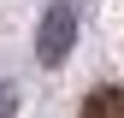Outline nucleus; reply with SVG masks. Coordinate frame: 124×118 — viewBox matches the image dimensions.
<instances>
[{
    "label": "nucleus",
    "mask_w": 124,
    "mask_h": 118,
    "mask_svg": "<svg viewBox=\"0 0 124 118\" xmlns=\"http://www.w3.org/2000/svg\"><path fill=\"white\" fill-rule=\"evenodd\" d=\"M71 41H77V12L71 6H47L41 36H36V59H41V65H65Z\"/></svg>",
    "instance_id": "f257e3e1"
},
{
    "label": "nucleus",
    "mask_w": 124,
    "mask_h": 118,
    "mask_svg": "<svg viewBox=\"0 0 124 118\" xmlns=\"http://www.w3.org/2000/svg\"><path fill=\"white\" fill-rule=\"evenodd\" d=\"M83 118H124V88L118 83H101L83 95Z\"/></svg>",
    "instance_id": "f03ea898"
},
{
    "label": "nucleus",
    "mask_w": 124,
    "mask_h": 118,
    "mask_svg": "<svg viewBox=\"0 0 124 118\" xmlns=\"http://www.w3.org/2000/svg\"><path fill=\"white\" fill-rule=\"evenodd\" d=\"M0 118H18V88L0 83Z\"/></svg>",
    "instance_id": "7ed1b4c3"
}]
</instances>
